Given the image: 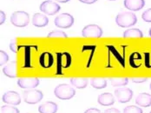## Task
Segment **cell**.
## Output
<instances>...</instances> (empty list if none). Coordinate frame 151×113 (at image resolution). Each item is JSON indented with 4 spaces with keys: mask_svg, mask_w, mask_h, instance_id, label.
I'll return each instance as SVG.
<instances>
[{
    "mask_svg": "<svg viewBox=\"0 0 151 113\" xmlns=\"http://www.w3.org/2000/svg\"><path fill=\"white\" fill-rule=\"evenodd\" d=\"M116 23L122 28H129L137 23V17L133 12H123L119 13L116 17Z\"/></svg>",
    "mask_w": 151,
    "mask_h": 113,
    "instance_id": "6da1fadb",
    "label": "cell"
},
{
    "mask_svg": "<svg viewBox=\"0 0 151 113\" xmlns=\"http://www.w3.org/2000/svg\"><path fill=\"white\" fill-rule=\"evenodd\" d=\"M54 94L61 100H69L75 96L76 91L73 86L66 83H62L55 88Z\"/></svg>",
    "mask_w": 151,
    "mask_h": 113,
    "instance_id": "7a4b0ae2",
    "label": "cell"
},
{
    "mask_svg": "<svg viewBox=\"0 0 151 113\" xmlns=\"http://www.w3.org/2000/svg\"><path fill=\"white\" fill-rule=\"evenodd\" d=\"M30 22L29 14L25 12H15L11 17V23L17 27H24Z\"/></svg>",
    "mask_w": 151,
    "mask_h": 113,
    "instance_id": "3957f363",
    "label": "cell"
},
{
    "mask_svg": "<svg viewBox=\"0 0 151 113\" xmlns=\"http://www.w3.org/2000/svg\"><path fill=\"white\" fill-rule=\"evenodd\" d=\"M55 25L60 29H68L74 24V17L69 13H62L55 18Z\"/></svg>",
    "mask_w": 151,
    "mask_h": 113,
    "instance_id": "277c9868",
    "label": "cell"
},
{
    "mask_svg": "<svg viewBox=\"0 0 151 113\" xmlns=\"http://www.w3.org/2000/svg\"><path fill=\"white\" fill-rule=\"evenodd\" d=\"M23 98L29 104H36L43 99V93L37 90H28L23 92Z\"/></svg>",
    "mask_w": 151,
    "mask_h": 113,
    "instance_id": "5b68a950",
    "label": "cell"
},
{
    "mask_svg": "<svg viewBox=\"0 0 151 113\" xmlns=\"http://www.w3.org/2000/svg\"><path fill=\"white\" fill-rule=\"evenodd\" d=\"M39 9L45 15L53 16V15L57 14L60 11L61 7L59 6V4L58 3L52 2L50 0H47V1L43 2L40 4V8Z\"/></svg>",
    "mask_w": 151,
    "mask_h": 113,
    "instance_id": "8992f818",
    "label": "cell"
},
{
    "mask_svg": "<svg viewBox=\"0 0 151 113\" xmlns=\"http://www.w3.org/2000/svg\"><path fill=\"white\" fill-rule=\"evenodd\" d=\"M82 35L85 37H101L103 35V30L97 24H88L86 25L83 31Z\"/></svg>",
    "mask_w": 151,
    "mask_h": 113,
    "instance_id": "52a82bcc",
    "label": "cell"
},
{
    "mask_svg": "<svg viewBox=\"0 0 151 113\" xmlns=\"http://www.w3.org/2000/svg\"><path fill=\"white\" fill-rule=\"evenodd\" d=\"M115 96L119 103L124 104L131 100V98L133 97V91L129 88H127V87L122 88L121 87L115 91Z\"/></svg>",
    "mask_w": 151,
    "mask_h": 113,
    "instance_id": "ba28073f",
    "label": "cell"
},
{
    "mask_svg": "<svg viewBox=\"0 0 151 113\" xmlns=\"http://www.w3.org/2000/svg\"><path fill=\"white\" fill-rule=\"evenodd\" d=\"M38 84H39V79L37 78L25 77V78H20L17 80V85L23 89H33L38 86Z\"/></svg>",
    "mask_w": 151,
    "mask_h": 113,
    "instance_id": "9c48e42d",
    "label": "cell"
},
{
    "mask_svg": "<svg viewBox=\"0 0 151 113\" xmlns=\"http://www.w3.org/2000/svg\"><path fill=\"white\" fill-rule=\"evenodd\" d=\"M2 100L4 101V103L10 104V105H18L21 103V97L20 95L14 91H10L5 92L3 97Z\"/></svg>",
    "mask_w": 151,
    "mask_h": 113,
    "instance_id": "30bf717a",
    "label": "cell"
},
{
    "mask_svg": "<svg viewBox=\"0 0 151 113\" xmlns=\"http://www.w3.org/2000/svg\"><path fill=\"white\" fill-rule=\"evenodd\" d=\"M125 8L132 12H137L142 10L145 5L144 0H124L123 2Z\"/></svg>",
    "mask_w": 151,
    "mask_h": 113,
    "instance_id": "8fae6325",
    "label": "cell"
},
{
    "mask_svg": "<svg viewBox=\"0 0 151 113\" xmlns=\"http://www.w3.org/2000/svg\"><path fill=\"white\" fill-rule=\"evenodd\" d=\"M3 72L5 76L11 78H15L17 76V64L16 61H11L3 68Z\"/></svg>",
    "mask_w": 151,
    "mask_h": 113,
    "instance_id": "7c38bea8",
    "label": "cell"
},
{
    "mask_svg": "<svg viewBox=\"0 0 151 113\" xmlns=\"http://www.w3.org/2000/svg\"><path fill=\"white\" fill-rule=\"evenodd\" d=\"M97 102H98L99 104H101L103 106H109V105L114 104L115 97L111 93L105 92V93H103V94L98 96Z\"/></svg>",
    "mask_w": 151,
    "mask_h": 113,
    "instance_id": "4fadbf2b",
    "label": "cell"
},
{
    "mask_svg": "<svg viewBox=\"0 0 151 113\" xmlns=\"http://www.w3.org/2000/svg\"><path fill=\"white\" fill-rule=\"evenodd\" d=\"M48 17L41 13H36L32 17V24L36 27H45L48 24Z\"/></svg>",
    "mask_w": 151,
    "mask_h": 113,
    "instance_id": "5bb4252c",
    "label": "cell"
},
{
    "mask_svg": "<svg viewBox=\"0 0 151 113\" xmlns=\"http://www.w3.org/2000/svg\"><path fill=\"white\" fill-rule=\"evenodd\" d=\"M136 104L141 107H150L151 105V95L149 93H140L136 97Z\"/></svg>",
    "mask_w": 151,
    "mask_h": 113,
    "instance_id": "9a60e30c",
    "label": "cell"
},
{
    "mask_svg": "<svg viewBox=\"0 0 151 113\" xmlns=\"http://www.w3.org/2000/svg\"><path fill=\"white\" fill-rule=\"evenodd\" d=\"M39 113H56L58 112V104L54 102H46L38 107Z\"/></svg>",
    "mask_w": 151,
    "mask_h": 113,
    "instance_id": "2e32d148",
    "label": "cell"
},
{
    "mask_svg": "<svg viewBox=\"0 0 151 113\" xmlns=\"http://www.w3.org/2000/svg\"><path fill=\"white\" fill-rule=\"evenodd\" d=\"M39 63L44 68H50L53 65V57L49 52H44L39 58Z\"/></svg>",
    "mask_w": 151,
    "mask_h": 113,
    "instance_id": "e0dca14e",
    "label": "cell"
},
{
    "mask_svg": "<svg viewBox=\"0 0 151 113\" xmlns=\"http://www.w3.org/2000/svg\"><path fill=\"white\" fill-rule=\"evenodd\" d=\"M70 83L72 86L77 89H84L88 85L89 79L87 78H70Z\"/></svg>",
    "mask_w": 151,
    "mask_h": 113,
    "instance_id": "ac0fdd59",
    "label": "cell"
},
{
    "mask_svg": "<svg viewBox=\"0 0 151 113\" xmlns=\"http://www.w3.org/2000/svg\"><path fill=\"white\" fill-rule=\"evenodd\" d=\"M91 84L95 89H104L107 86V80L104 78H92Z\"/></svg>",
    "mask_w": 151,
    "mask_h": 113,
    "instance_id": "d6986e66",
    "label": "cell"
},
{
    "mask_svg": "<svg viewBox=\"0 0 151 113\" xmlns=\"http://www.w3.org/2000/svg\"><path fill=\"white\" fill-rule=\"evenodd\" d=\"M124 37H143V33L137 28L128 29L123 32Z\"/></svg>",
    "mask_w": 151,
    "mask_h": 113,
    "instance_id": "ffe728a7",
    "label": "cell"
},
{
    "mask_svg": "<svg viewBox=\"0 0 151 113\" xmlns=\"http://www.w3.org/2000/svg\"><path fill=\"white\" fill-rule=\"evenodd\" d=\"M109 82L114 87H122L128 84V78H109Z\"/></svg>",
    "mask_w": 151,
    "mask_h": 113,
    "instance_id": "44dd1931",
    "label": "cell"
},
{
    "mask_svg": "<svg viewBox=\"0 0 151 113\" xmlns=\"http://www.w3.org/2000/svg\"><path fill=\"white\" fill-rule=\"evenodd\" d=\"M1 113H19V110L13 105H3L1 107Z\"/></svg>",
    "mask_w": 151,
    "mask_h": 113,
    "instance_id": "7402d4cb",
    "label": "cell"
},
{
    "mask_svg": "<svg viewBox=\"0 0 151 113\" xmlns=\"http://www.w3.org/2000/svg\"><path fill=\"white\" fill-rule=\"evenodd\" d=\"M123 113H143V112L140 107H137L135 105H129L124 108Z\"/></svg>",
    "mask_w": 151,
    "mask_h": 113,
    "instance_id": "603a6c76",
    "label": "cell"
},
{
    "mask_svg": "<svg viewBox=\"0 0 151 113\" xmlns=\"http://www.w3.org/2000/svg\"><path fill=\"white\" fill-rule=\"evenodd\" d=\"M48 37H68V35L62 31H53L47 36Z\"/></svg>",
    "mask_w": 151,
    "mask_h": 113,
    "instance_id": "cb8c5ba5",
    "label": "cell"
},
{
    "mask_svg": "<svg viewBox=\"0 0 151 113\" xmlns=\"http://www.w3.org/2000/svg\"><path fill=\"white\" fill-rule=\"evenodd\" d=\"M9 60V57L7 55V53L5 51H4L3 50H0V65L3 66L4 65H5Z\"/></svg>",
    "mask_w": 151,
    "mask_h": 113,
    "instance_id": "d4e9b609",
    "label": "cell"
},
{
    "mask_svg": "<svg viewBox=\"0 0 151 113\" xmlns=\"http://www.w3.org/2000/svg\"><path fill=\"white\" fill-rule=\"evenodd\" d=\"M142 18L147 22V23H151V8L146 10L142 14Z\"/></svg>",
    "mask_w": 151,
    "mask_h": 113,
    "instance_id": "484cf974",
    "label": "cell"
},
{
    "mask_svg": "<svg viewBox=\"0 0 151 113\" xmlns=\"http://www.w3.org/2000/svg\"><path fill=\"white\" fill-rule=\"evenodd\" d=\"M10 49L12 50V51H13L14 53L17 52V44H16V40L13 39L11 43H10Z\"/></svg>",
    "mask_w": 151,
    "mask_h": 113,
    "instance_id": "4316f807",
    "label": "cell"
},
{
    "mask_svg": "<svg viewBox=\"0 0 151 113\" xmlns=\"http://www.w3.org/2000/svg\"><path fill=\"white\" fill-rule=\"evenodd\" d=\"M148 80V78H131V81L134 83H143Z\"/></svg>",
    "mask_w": 151,
    "mask_h": 113,
    "instance_id": "83f0119b",
    "label": "cell"
},
{
    "mask_svg": "<svg viewBox=\"0 0 151 113\" xmlns=\"http://www.w3.org/2000/svg\"><path fill=\"white\" fill-rule=\"evenodd\" d=\"M84 113H101V111L96 108H91V109L86 110Z\"/></svg>",
    "mask_w": 151,
    "mask_h": 113,
    "instance_id": "f1b7e54d",
    "label": "cell"
},
{
    "mask_svg": "<svg viewBox=\"0 0 151 113\" xmlns=\"http://www.w3.org/2000/svg\"><path fill=\"white\" fill-rule=\"evenodd\" d=\"M5 18H6V16H5V13L1 11L0 12V24H3L5 21Z\"/></svg>",
    "mask_w": 151,
    "mask_h": 113,
    "instance_id": "f546056e",
    "label": "cell"
},
{
    "mask_svg": "<svg viewBox=\"0 0 151 113\" xmlns=\"http://www.w3.org/2000/svg\"><path fill=\"white\" fill-rule=\"evenodd\" d=\"M104 113H121L117 109H116V108H109V109H108V110H106Z\"/></svg>",
    "mask_w": 151,
    "mask_h": 113,
    "instance_id": "4dcf8cb0",
    "label": "cell"
},
{
    "mask_svg": "<svg viewBox=\"0 0 151 113\" xmlns=\"http://www.w3.org/2000/svg\"><path fill=\"white\" fill-rule=\"evenodd\" d=\"M80 2L83 3V4H94L96 3L97 0H79Z\"/></svg>",
    "mask_w": 151,
    "mask_h": 113,
    "instance_id": "1f68e13d",
    "label": "cell"
},
{
    "mask_svg": "<svg viewBox=\"0 0 151 113\" xmlns=\"http://www.w3.org/2000/svg\"><path fill=\"white\" fill-rule=\"evenodd\" d=\"M55 1L59 2V3H67V2H69L70 0H55Z\"/></svg>",
    "mask_w": 151,
    "mask_h": 113,
    "instance_id": "d6a6232c",
    "label": "cell"
},
{
    "mask_svg": "<svg viewBox=\"0 0 151 113\" xmlns=\"http://www.w3.org/2000/svg\"><path fill=\"white\" fill-rule=\"evenodd\" d=\"M149 34H150V37H151V28H150V32H149Z\"/></svg>",
    "mask_w": 151,
    "mask_h": 113,
    "instance_id": "836d02e7",
    "label": "cell"
},
{
    "mask_svg": "<svg viewBox=\"0 0 151 113\" xmlns=\"http://www.w3.org/2000/svg\"><path fill=\"white\" fill-rule=\"evenodd\" d=\"M109 1H115V0H109Z\"/></svg>",
    "mask_w": 151,
    "mask_h": 113,
    "instance_id": "e575fe53",
    "label": "cell"
},
{
    "mask_svg": "<svg viewBox=\"0 0 151 113\" xmlns=\"http://www.w3.org/2000/svg\"><path fill=\"white\" fill-rule=\"evenodd\" d=\"M150 90H151V83H150Z\"/></svg>",
    "mask_w": 151,
    "mask_h": 113,
    "instance_id": "d590c367",
    "label": "cell"
},
{
    "mask_svg": "<svg viewBox=\"0 0 151 113\" xmlns=\"http://www.w3.org/2000/svg\"><path fill=\"white\" fill-rule=\"evenodd\" d=\"M150 113H151V112H150Z\"/></svg>",
    "mask_w": 151,
    "mask_h": 113,
    "instance_id": "8d00e7d4",
    "label": "cell"
}]
</instances>
